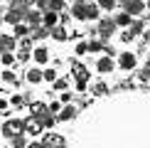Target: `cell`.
Here are the masks:
<instances>
[{
  "instance_id": "cell-1",
  "label": "cell",
  "mask_w": 150,
  "mask_h": 148,
  "mask_svg": "<svg viewBox=\"0 0 150 148\" xmlns=\"http://www.w3.org/2000/svg\"><path fill=\"white\" fill-rule=\"evenodd\" d=\"M116 20L113 17H98V22H96V35H98V40H108V37H113V32H116Z\"/></svg>"
},
{
  "instance_id": "cell-2",
  "label": "cell",
  "mask_w": 150,
  "mask_h": 148,
  "mask_svg": "<svg viewBox=\"0 0 150 148\" xmlns=\"http://www.w3.org/2000/svg\"><path fill=\"white\" fill-rule=\"evenodd\" d=\"M22 131H25V121H20V119H12V121L3 123V136H8V138H12L15 133H22Z\"/></svg>"
},
{
  "instance_id": "cell-3",
  "label": "cell",
  "mask_w": 150,
  "mask_h": 148,
  "mask_svg": "<svg viewBox=\"0 0 150 148\" xmlns=\"http://www.w3.org/2000/svg\"><path fill=\"white\" fill-rule=\"evenodd\" d=\"M32 116L37 119V123H40L42 128H52V126H54V121H57V114H52L49 109L40 111V114H32Z\"/></svg>"
},
{
  "instance_id": "cell-4",
  "label": "cell",
  "mask_w": 150,
  "mask_h": 148,
  "mask_svg": "<svg viewBox=\"0 0 150 148\" xmlns=\"http://www.w3.org/2000/svg\"><path fill=\"white\" fill-rule=\"evenodd\" d=\"M71 17L86 20V17H89V3H86V0H76V3L71 5Z\"/></svg>"
},
{
  "instance_id": "cell-5",
  "label": "cell",
  "mask_w": 150,
  "mask_h": 148,
  "mask_svg": "<svg viewBox=\"0 0 150 148\" xmlns=\"http://www.w3.org/2000/svg\"><path fill=\"white\" fill-rule=\"evenodd\" d=\"M42 143H45L47 148H67V138L59 136V133H47Z\"/></svg>"
},
{
  "instance_id": "cell-6",
  "label": "cell",
  "mask_w": 150,
  "mask_h": 148,
  "mask_svg": "<svg viewBox=\"0 0 150 148\" xmlns=\"http://www.w3.org/2000/svg\"><path fill=\"white\" fill-rule=\"evenodd\" d=\"M123 8H126V12H130L133 17H138L140 12L145 10V3H143V0H126V3H123Z\"/></svg>"
},
{
  "instance_id": "cell-7",
  "label": "cell",
  "mask_w": 150,
  "mask_h": 148,
  "mask_svg": "<svg viewBox=\"0 0 150 148\" xmlns=\"http://www.w3.org/2000/svg\"><path fill=\"white\" fill-rule=\"evenodd\" d=\"M135 62H138V59H135L133 52H123L121 57H118V67H121V69H126V72H130V69L135 67Z\"/></svg>"
},
{
  "instance_id": "cell-8",
  "label": "cell",
  "mask_w": 150,
  "mask_h": 148,
  "mask_svg": "<svg viewBox=\"0 0 150 148\" xmlns=\"http://www.w3.org/2000/svg\"><path fill=\"white\" fill-rule=\"evenodd\" d=\"M25 20V10H17V8H10L8 12H5V22L8 25H17Z\"/></svg>"
},
{
  "instance_id": "cell-9",
  "label": "cell",
  "mask_w": 150,
  "mask_h": 148,
  "mask_svg": "<svg viewBox=\"0 0 150 148\" xmlns=\"http://www.w3.org/2000/svg\"><path fill=\"white\" fill-rule=\"evenodd\" d=\"M25 20H27L30 27H37V25H42V10H40V8H37V10L30 8L27 12H25Z\"/></svg>"
},
{
  "instance_id": "cell-10",
  "label": "cell",
  "mask_w": 150,
  "mask_h": 148,
  "mask_svg": "<svg viewBox=\"0 0 150 148\" xmlns=\"http://www.w3.org/2000/svg\"><path fill=\"white\" fill-rule=\"evenodd\" d=\"M57 22H59V12H54V10H42V25H45V27H54Z\"/></svg>"
},
{
  "instance_id": "cell-11",
  "label": "cell",
  "mask_w": 150,
  "mask_h": 148,
  "mask_svg": "<svg viewBox=\"0 0 150 148\" xmlns=\"http://www.w3.org/2000/svg\"><path fill=\"white\" fill-rule=\"evenodd\" d=\"M96 72L111 74V72H113V59H111V57H101V59L96 62Z\"/></svg>"
},
{
  "instance_id": "cell-12",
  "label": "cell",
  "mask_w": 150,
  "mask_h": 148,
  "mask_svg": "<svg viewBox=\"0 0 150 148\" xmlns=\"http://www.w3.org/2000/svg\"><path fill=\"white\" fill-rule=\"evenodd\" d=\"M15 49V35H0V52H12Z\"/></svg>"
},
{
  "instance_id": "cell-13",
  "label": "cell",
  "mask_w": 150,
  "mask_h": 148,
  "mask_svg": "<svg viewBox=\"0 0 150 148\" xmlns=\"http://www.w3.org/2000/svg\"><path fill=\"white\" fill-rule=\"evenodd\" d=\"M49 35L54 37V40L64 42L67 37H69V32H67V27H62V25H54V27H49Z\"/></svg>"
},
{
  "instance_id": "cell-14",
  "label": "cell",
  "mask_w": 150,
  "mask_h": 148,
  "mask_svg": "<svg viewBox=\"0 0 150 148\" xmlns=\"http://www.w3.org/2000/svg\"><path fill=\"white\" fill-rule=\"evenodd\" d=\"M32 57H35V62H37V64H45V62L49 59V49H47V47H35Z\"/></svg>"
},
{
  "instance_id": "cell-15",
  "label": "cell",
  "mask_w": 150,
  "mask_h": 148,
  "mask_svg": "<svg viewBox=\"0 0 150 148\" xmlns=\"http://www.w3.org/2000/svg\"><path fill=\"white\" fill-rule=\"evenodd\" d=\"M74 116H76V109H74V106H69V104H67L64 109H59L57 119H59V121H71Z\"/></svg>"
},
{
  "instance_id": "cell-16",
  "label": "cell",
  "mask_w": 150,
  "mask_h": 148,
  "mask_svg": "<svg viewBox=\"0 0 150 148\" xmlns=\"http://www.w3.org/2000/svg\"><path fill=\"white\" fill-rule=\"evenodd\" d=\"M25 131H27V133H32V136H37V133L42 131V126L37 123V119H35V116H30V119L25 121Z\"/></svg>"
},
{
  "instance_id": "cell-17",
  "label": "cell",
  "mask_w": 150,
  "mask_h": 148,
  "mask_svg": "<svg viewBox=\"0 0 150 148\" xmlns=\"http://www.w3.org/2000/svg\"><path fill=\"white\" fill-rule=\"evenodd\" d=\"M30 35H32V40H42V37L49 35V27H45V25H37V27H30Z\"/></svg>"
},
{
  "instance_id": "cell-18",
  "label": "cell",
  "mask_w": 150,
  "mask_h": 148,
  "mask_svg": "<svg viewBox=\"0 0 150 148\" xmlns=\"http://www.w3.org/2000/svg\"><path fill=\"white\" fill-rule=\"evenodd\" d=\"M27 32H30V25H22V22L12 25V35H15V40H20V37H25Z\"/></svg>"
},
{
  "instance_id": "cell-19",
  "label": "cell",
  "mask_w": 150,
  "mask_h": 148,
  "mask_svg": "<svg viewBox=\"0 0 150 148\" xmlns=\"http://www.w3.org/2000/svg\"><path fill=\"white\" fill-rule=\"evenodd\" d=\"M130 22H133V15H130V12H126V10L116 17V25H118V27H128Z\"/></svg>"
},
{
  "instance_id": "cell-20",
  "label": "cell",
  "mask_w": 150,
  "mask_h": 148,
  "mask_svg": "<svg viewBox=\"0 0 150 148\" xmlns=\"http://www.w3.org/2000/svg\"><path fill=\"white\" fill-rule=\"evenodd\" d=\"M35 0H10V8H17V10H25L27 12L30 8H32Z\"/></svg>"
},
{
  "instance_id": "cell-21",
  "label": "cell",
  "mask_w": 150,
  "mask_h": 148,
  "mask_svg": "<svg viewBox=\"0 0 150 148\" xmlns=\"http://www.w3.org/2000/svg\"><path fill=\"white\" fill-rule=\"evenodd\" d=\"M10 141H12V148H27V138H25V131H22V133H15Z\"/></svg>"
},
{
  "instance_id": "cell-22",
  "label": "cell",
  "mask_w": 150,
  "mask_h": 148,
  "mask_svg": "<svg viewBox=\"0 0 150 148\" xmlns=\"http://www.w3.org/2000/svg\"><path fill=\"white\" fill-rule=\"evenodd\" d=\"M27 82L30 84H40L42 82V72L35 69V67H32V69H27Z\"/></svg>"
},
{
  "instance_id": "cell-23",
  "label": "cell",
  "mask_w": 150,
  "mask_h": 148,
  "mask_svg": "<svg viewBox=\"0 0 150 148\" xmlns=\"http://www.w3.org/2000/svg\"><path fill=\"white\" fill-rule=\"evenodd\" d=\"M106 91H108V86H106L103 82H96V84L91 86V94H93V96H103Z\"/></svg>"
},
{
  "instance_id": "cell-24",
  "label": "cell",
  "mask_w": 150,
  "mask_h": 148,
  "mask_svg": "<svg viewBox=\"0 0 150 148\" xmlns=\"http://www.w3.org/2000/svg\"><path fill=\"white\" fill-rule=\"evenodd\" d=\"M67 5V0H49V8L47 10H54V12H62Z\"/></svg>"
},
{
  "instance_id": "cell-25",
  "label": "cell",
  "mask_w": 150,
  "mask_h": 148,
  "mask_svg": "<svg viewBox=\"0 0 150 148\" xmlns=\"http://www.w3.org/2000/svg\"><path fill=\"white\" fill-rule=\"evenodd\" d=\"M143 27H145V25H143L140 20H133V22H130V25H128V30H130V32H133L135 37H138V35L143 32Z\"/></svg>"
},
{
  "instance_id": "cell-26",
  "label": "cell",
  "mask_w": 150,
  "mask_h": 148,
  "mask_svg": "<svg viewBox=\"0 0 150 148\" xmlns=\"http://www.w3.org/2000/svg\"><path fill=\"white\" fill-rule=\"evenodd\" d=\"M89 49H91V52H101V49H106V45H103V40H91L89 42Z\"/></svg>"
},
{
  "instance_id": "cell-27",
  "label": "cell",
  "mask_w": 150,
  "mask_h": 148,
  "mask_svg": "<svg viewBox=\"0 0 150 148\" xmlns=\"http://www.w3.org/2000/svg\"><path fill=\"white\" fill-rule=\"evenodd\" d=\"M30 52H32V49H25V47H20V52H17V62H27L30 57H32Z\"/></svg>"
},
{
  "instance_id": "cell-28",
  "label": "cell",
  "mask_w": 150,
  "mask_h": 148,
  "mask_svg": "<svg viewBox=\"0 0 150 148\" xmlns=\"http://www.w3.org/2000/svg\"><path fill=\"white\" fill-rule=\"evenodd\" d=\"M86 20H98V5L89 3V17H86Z\"/></svg>"
},
{
  "instance_id": "cell-29",
  "label": "cell",
  "mask_w": 150,
  "mask_h": 148,
  "mask_svg": "<svg viewBox=\"0 0 150 148\" xmlns=\"http://www.w3.org/2000/svg\"><path fill=\"white\" fill-rule=\"evenodd\" d=\"M42 79H45V82H54V79H57V72L54 69H45L42 72Z\"/></svg>"
},
{
  "instance_id": "cell-30",
  "label": "cell",
  "mask_w": 150,
  "mask_h": 148,
  "mask_svg": "<svg viewBox=\"0 0 150 148\" xmlns=\"http://www.w3.org/2000/svg\"><path fill=\"white\" fill-rule=\"evenodd\" d=\"M3 79H5V82H8V84H17V77H15V72H3Z\"/></svg>"
},
{
  "instance_id": "cell-31",
  "label": "cell",
  "mask_w": 150,
  "mask_h": 148,
  "mask_svg": "<svg viewBox=\"0 0 150 148\" xmlns=\"http://www.w3.org/2000/svg\"><path fill=\"white\" fill-rule=\"evenodd\" d=\"M98 8H103V10H113V8H116V0H98Z\"/></svg>"
},
{
  "instance_id": "cell-32",
  "label": "cell",
  "mask_w": 150,
  "mask_h": 148,
  "mask_svg": "<svg viewBox=\"0 0 150 148\" xmlns=\"http://www.w3.org/2000/svg\"><path fill=\"white\" fill-rule=\"evenodd\" d=\"M20 47H25V49H32V35H25V37H20Z\"/></svg>"
},
{
  "instance_id": "cell-33",
  "label": "cell",
  "mask_w": 150,
  "mask_h": 148,
  "mask_svg": "<svg viewBox=\"0 0 150 148\" xmlns=\"http://www.w3.org/2000/svg\"><path fill=\"white\" fill-rule=\"evenodd\" d=\"M0 59H3V64H12V62H15V54H12V52H3V57H0Z\"/></svg>"
},
{
  "instance_id": "cell-34",
  "label": "cell",
  "mask_w": 150,
  "mask_h": 148,
  "mask_svg": "<svg viewBox=\"0 0 150 148\" xmlns=\"http://www.w3.org/2000/svg\"><path fill=\"white\" fill-rule=\"evenodd\" d=\"M74 52H76V54H86V52H89V42H79Z\"/></svg>"
},
{
  "instance_id": "cell-35",
  "label": "cell",
  "mask_w": 150,
  "mask_h": 148,
  "mask_svg": "<svg viewBox=\"0 0 150 148\" xmlns=\"http://www.w3.org/2000/svg\"><path fill=\"white\" fill-rule=\"evenodd\" d=\"M140 79H150V54H148V64H145V69L140 72Z\"/></svg>"
},
{
  "instance_id": "cell-36",
  "label": "cell",
  "mask_w": 150,
  "mask_h": 148,
  "mask_svg": "<svg viewBox=\"0 0 150 148\" xmlns=\"http://www.w3.org/2000/svg\"><path fill=\"white\" fill-rule=\"evenodd\" d=\"M52 84H54V89H59V91H62V89H67V79H54Z\"/></svg>"
},
{
  "instance_id": "cell-37",
  "label": "cell",
  "mask_w": 150,
  "mask_h": 148,
  "mask_svg": "<svg viewBox=\"0 0 150 148\" xmlns=\"http://www.w3.org/2000/svg\"><path fill=\"white\" fill-rule=\"evenodd\" d=\"M35 5H37L40 10H47V8H49V0H35Z\"/></svg>"
},
{
  "instance_id": "cell-38",
  "label": "cell",
  "mask_w": 150,
  "mask_h": 148,
  "mask_svg": "<svg viewBox=\"0 0 150 148\" xmlns=\"http://www.w3.org/2000/svg\"><path fill=\"white\" fill-rule=\"evenodd\" d=\"M47 109H49V111H52V114H59V109H62V106H59V101H52V104H49V106H47Z\"/></svg>"
},
{
  "instance_id": "cell-39",
  "label": "cell",
  "mask_w": 150,
  "mask_h": 148,
  "mask_svg": "<svg viewBox=\"0 0 150 148\" xmlns=\"http://www.w3.org/2000/svg\"><path fill=\"white\" fill-rule=\"evenodd\" d=\"M133 37H135V35H133V32H130V30H128V32H123V37H121V40H123V42H130V40H133Z\"/></svg>"
},
{
  "instance_id": "cell-40",
  "label": "cell",
  "mask_w": 150,
  "mask_h": 148,
  "mask_svg": "<svg viewBox=\"0 0 150 148\" xmlns=\"http://www.w3.org/2000/svg\"><path fill=\"white\" fill-rule=\"evenodd\" d=\"M22 101H25L22 96H12V106H22Z\"/></svg>"
},
{
  "instance_id": "cell-41",
  "label": "cell",
  "mask_w": 150,
  "mask_h": 148,
  "mask_svg": "<svg viewBox=\"0 0 150 148\" xmlns=\"http://www.w3.org/2000/svg\"><path fill=\"white\" fill-rule=\"evenodd\" d=\"M27 148H47L45 143H37V141H32V143H27Z\"/></svg>"
},
{
  "instance_id": "cell-42",
  "label": "cell",
  "mask_w": 150,
  "mask_h": 148,
  "mask_svg": "<svg viewBox=\"0 0 150 148\" xmlns=\"http://www.w3.org/2000/svg\"><path fill=\"white\" fill-rule=\"evenodd\" d=\"M62 101H64V104L71 101V94H69V91H64V94H62Z\"/></svg>"
},
{
  "instance_id": "cell-43",
  "label": "cell",
  "mask_w": 150,
  "mask_h": 148,
  "mask_svg": "<svg viewBox=\"0 0 150 148\" xmlns=\"http://www.w3.org/2000/svg\"><path fill=\"white\" fill-rule=\"evenodd\" d=\"M116 3H126V0H116Z\"/></svg>"
}]
</instances>
